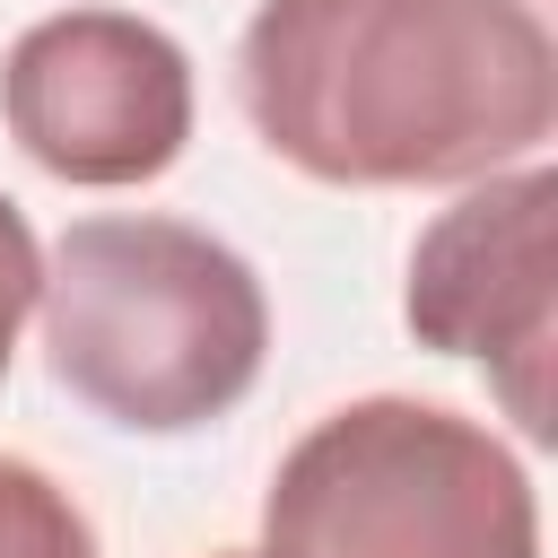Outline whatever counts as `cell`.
<instances>
[{"label": "cell", "mask_w": 558, "mask_h": 558, "mask_svg": "<svg viewBox=\"0 0 558 558\" xmlns=\"http://www.w3.org/2000/svg\"><path fill=\"white\" fill-rule=\"evenodd\" d=\"M44 296V244L26 227V209L0 192V384H9V357H17V331Z\"/></svg>", "instance_id": "7"}, {"label": "cell", "mask_w": 558, "mask_h": 558, "mask_svg": "<svg viewBox=\"0 0 558 558\" xmlns=\"http://www.w3.org/2000/svg\"><path fill=\"white\" fill-rule=\"evenodd\" d=\"M235 96L314 183H488L558 131V44L532 0H262Z\"/></svg>", "instance_id": "1"}, {"label": "cell", "mask_w": 558, "mask_h": 558, "mask_svg": "<svg viewBox=\"0 0 558 558\" xmlns=\"http://www.w3.org/2000/svg\"><path fill=\"white\" fill-rule=\"evenodd\" d=\"M0 122L52 183H157L192 140V61L157 17L52 9L0 61Z\"/></svg>", "instance_id": "4"}, {"label": "cell", "mask_w": 558, "mask_h": 558, "mask_svg": "<svg viewBox=\"0 0 558 558\" xmlns=\"http://www.w3.org/2000/svg\"><path fill=\"white\" fill-rule=\"evenodd\" d=\"M0 558H96V523L26 453H0Z\"/></svg>", "instance_id": "6"}, {"label": "cell", "mask_w": 558, "mask_h": 558, "mask_svg": "<svg viewBox=\"0 0 558 558\" xmlns=\"http://www.w3.org/2000/svg\"><path fill=\"white\" fill-rule=\"evenodd\" d=\"M549 218H558V174L506 166L471 183L410 253L401 314L418 349L436 357H480L506 418L523 436H549V340H558V279H549Z\"/></svg>", "instance_id": "5"}, {"label": "cell", "mask_w": 558, "mask_h": 558, "mask_svg": "<svg viewBox=\"0 0 558 558\" xmlns=\"http://www.w3.org/2000/svg\"><path fill=\"white\" fill-rule=\"evenodd\" d=\"M52 384L131 436L227 418L270 357V296L235 244L183 218H78L44 262Z\"/></svg>", "instance_id": "2"}, {"label": "cell", "mask_w": 558, "mask_h": 558, "mask_svg": "<svg viewBox=\"0 0 558 558\" xmlns=\"http://www.w3.org/2000/svg\"><path fill=\"white\" fill-rule=\"evenodd\" d=\"M253 558H541V497L480 418L366 392L279 453Z\"/></svg>", "instance_id": "3"}, {"label": "cell", "mask_w": 558, "mask_h": 558, "mask_svg": "<svg viewBox=\"0 0 558 558\" xmlns=\"http://www.w3.org/2000/svg\"><path fill=\"white\" fill-rule=\"evenodd\" d=\"M218 558H253V549H218Z\"/></svg>", "instance_id": "8"}]
</instances>
